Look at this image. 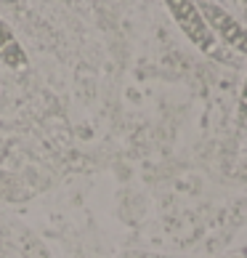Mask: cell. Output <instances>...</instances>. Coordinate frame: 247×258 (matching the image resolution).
<instances>
[{"label":"cell","mask_w":247,"mask_h":258,"mask_svg":"<svg viewBox=\"0 0 247 258\" xmlns=\"http://www.w3.org/2000/svg\"><path fill=\"white\" fill-rule=\"evenodd\" d=\"M244 3H247V0H244Z\"/></svg>","instance_id":"cell-8"},{"label":"cell","mask_w":247,"mask_h":258,"mask_svg":"<svg viewBox=\"0 0 247 258\" xmlns=\"http://www.w3.org/2000/svg\"><path fill=\"white\" fill-rule=\"evenodd\" d=\"M244 168H247V162H244Z\"/></svg>","instance_id":"cell-7"},{"label":"cell","mask_w":247,"mask_h":258,"mask_svg":"<svg viewBox=\"0 0 247 258\" xmlns=\"http://www.w3.org/2000/svg\"><path fill=\"white\" fill-rule=\"evenodd\" d=\"M8 3H14V0H8Z\"/></svg>","instance_id":"cell-6"},{"label":"cell","mask_w":247,"mask_h":258,"mask_svg":"<svg viewBox=\"0 0 247 258\" xmlns=\"http://www.w3.org/2000/svg\"><path fill=\"white\" fill-rule=\"evenodd\" d=\"M0 59H3L8 67H14V70H22V67L27 64V56L24 51L19 48V43L14 40L11 30L0 22Z\"/></svg>","instance_id":"cell-3"},{"label":"cell","mask_w":247,"mask_h":258,"mask_svg":"<svg viewBox=\"0 0 247 258\" xmlns=\"http://www.w3.org/2000/svg\"><path fill=\"white\" fill-rule=\"evenodd\" d=\"M239 117H247V78H244V88H242V99H239Z\"/></svg>","instance_id":"cell-5"},{"label":"cell","mask_w":247,"mask_h":258,"mask_svg":"<svg viewBox=\"0 0 247 258\" xmlns=\"http://www.w3.org/2000/svg\"><path fill=\"white\" fill-rule=\"evenodd\" d=\"M199 11H202L207 27H210L226 45H231V48L242 51V53L247 51V30L236 22L234 16H229L221 6H215V3H202Z\"/></svg>","instance_id":"cell-2"},{"label":"cell","mask_w":247,"mask_h":258,"mask_svg":"<svg viewBox=\"0 0 247 258\" xmlns=\"http://www.w3.org/2000/svg\"><path fill=\"white\" fill-rule=\"evenodd\" d=\"M22 195H24L22 181L14 178L11 173H6V170H0V197L3 200H19Z\"/></svg>","instance_id":"cell-4"},{"label":"cell","mask_w":247,"mask_h":258,"mask_svg":"<svg viewBox=\"0 0 247 258\" xmlns=\"http://www.w3.org/2000/svg\"><path fill=\"white\" fill-rule=\"evenodd\" d=\"M165 3H168L170 14H173V19L178 22V27L184 30V35L189 37V40H192L199 51L215 56L218 53V43H215L213 30L205 22L202 11H199L192 0H165Z\"/></svg>","instance_id":"cell-1"}]
</instances>
